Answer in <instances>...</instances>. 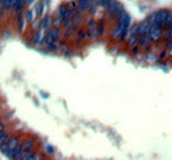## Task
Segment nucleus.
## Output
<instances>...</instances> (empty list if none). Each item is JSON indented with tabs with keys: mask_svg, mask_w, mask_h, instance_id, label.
Wrapping results in <instances>:
<instances>
[{
	"mask_svg": "<svg viewBox=\"0 0 172 160\" xmlns=\"http://www.w3.org/2000/svg\"><path fill=\"white\" fill-rule=\"evenodd\" d=\"M52 21H53V17H45V19H42V22H41V24H40V27L48 30L49 27L52 26Z\"/></svg>",
	"mask_w": 172,
	"mask_h": 160,
	"instance_id": "nucleus-14",
	"label": "nucleus"
},
{
	"mask_svg": "<svg viewBox=\"0 0 172 160\" xmlns=\"http://www.w3.org/2000/svg\"><path fill=\"white\" fill-rule=\"evenodd\" d=\"M8 145L10 147V150H16L18 146H20V141L17 137H10V140L8 141Z\"/></svg>",
	"mask_w": 172,
	"mask_h": 160,
	"instance_id": "nucleus-13",
	"label": "nucleus"
},
{
	"mask_svg": "<svg viewBox=\"0 0 172 160\" xmlns=\"http://www.w3.org/2000/svg\"><path fill=\"white\" fill-rule=\"evenodd\" d=\"M42 151H44L45 154H49V155H52V154H54V147L50 146L49 144H44V145H42Z\"/></svg>",
	"mask_w": 172,
	"mask_h": 160,
	"instance_id": "nucleus-17",
	"label": "nucleus"
},
{
	"mask_svg": "<svg viewBox=\"0 0 172 160\" xmlns=\"http://www.w3.org/2000/svg\"><path fill=\"white\" fill-rule=\"evenodd\" d=\"M45 28H42V27H40V30H39V32L36 33V36H35V44L36 45H42V44H45Z\"/></svg>",
	"mask_w": 172,
	"mask_h": 160,
	"instance_id": "nucleus-7",
	"label": "nucleus"
},
{
	"mask_svg": "<svg viewBox=\"0 0 172 160\" xmlns=\"http://www.w3.org/2000/svg\"><path fill=\"white\" fill-rule=\"evenodd\" d=\"M90 8H91V4L89 3V0H78L77 2V9L80 12V14L85 13L86 10H90Z\"/></svg>",
	"mask_w": 172,
	"mask_h": 160,
	"instance_id": "nucleus-8",
	"label": "nucleus"
},
{
	"mask_svg": "<svg viewBox=\"0 0 172 160\" xmlns=\"http://www.w3.org/2000/svg\"><path fill=\"white\" fill-rule=\"evenodd\" d=\"M59 41V30L58 28H50L46 33L45 37V44L50 45V44H57Z\"/></svg>",
	"mask_w": 172,
	"mask_h": 160,
	"instance_id": "nucleus-1",
	"label": "nucleus"
},
{
	"mask_svg": "<svg viewBox=\"0 0 172 160\" xmlns=\"http://www.w3.org/2000/svg\"><path fill=\"white\" fill-rule=\"evenodd\" d=\"M73 27H76V26H75V22H73V19L71 18V19L66 21V22L63 23V27H62V28H64L66 31H68V30H71V28H73Z\"/></svg>",
	"mask_w": 172,
	"mask_h": 160,
	"instance_id": "nucleus-16",
	"label": "nucleus"
},
{
	"mask_svg": "<svg viewBox=\"0 0 172 160\" xmlns=\"http://www.w3.org/2000/svg\"><path fill=\"white\" fill-rule=\"evenodd\" d=\"M89 24V28H88V37L90 40H96L98 37H99V30H98V24L93 21V19H89L88 22Z\"/></svg>",
	"mask_w": 172,
	"mask_h": 160,
	"instance_id": "nucleus-2",
	"label": "nucleus"
},
{
	"mask_svg": "<svg viewBox=\"0 0 172 160\" xmlns=\"http://www.w3.org/2000/svg\"><path fill=\"white\" fill-rule=\"evenodd\" d=\"M58 14L63 19V22L71 19V12H70L68 7H67V4H62V5H60L59 10H58Z\"/></svg>",
	"mask_w": 172,
	"mask_h": 160,
	"instance_id": "nucleus-5",
	"label": "nucleus"
},
{
	"mask_svg": "<svg viewBox=\"0 0 172 160\" xmlns=\"http://www.w3.org/2000/svg\"><path fill=\"white\" fill-rule=\"evenodd\" d=\"M63 19H62V18H60L59 17V14H57V16H54L53 17V21H52V24H53V27L54 28H62L63 27Z\"/></svg>",
	"mask_w": 172,
	"mask_h": 160,
	"instance_id": "nucleus-10",
	"label": "nucleus"
},
{
	"mask_svg": "<svg viewBox=\"0 0 172 160\" xmlns=\"http://www.w3.org/2000/svg\"><path fill=\"white\" fill-rule=\"evenodd\" d=\"M0 2H4V0H0Z\"/></svg>",
	"mask_w": 172,
	"mask_h": 160,
	"instance_id": "nucleus-27",
	"label": "nucleus"
},
{
	"mask_svg": "<svg viewBox=\"0 0 172 160\" xmlns=\"http://www.w3.org/2000/svg\"><path fill=\"white\" fill-rule=\"evenodd\" d=\"M22 145V149H23V151L24 150H28V149H34L35 147V141L32 140V138H28V140H26L23 144H21Z\"/></svg>",
	"mask_w": 172,
	"mask_h": 160,
	"instance_id": "nucleus-12",
	"label": "nucleus"
},
{
	"mask_svg": "<svg viewBox=\"0 0 172 160\" xmlns=\"http://www.w3.org/2000/svg\"><path fill=\"white\" fill-rule=\"evenodd\" d=\"M162 32H163V28L156 27V26H150L149 33H150L152 42H158L159 40H161L162 39Z\"/></svg>",
	"mask_w": 172,
	"mask_h": 160,
	"instance_id": "nucleus-4",
	"label": "nucleus"
},
{
	"mask_svg": "<svg viewBox=\"0 0 172 160\" xmlns=\"http://www.w3.org/2000/svg\"><path fill=\"white\" fill-rule=\"evenodd\" d=\"M86 36H88V32H85V31H82V30H80L78 32H77V42H82L86 39Z\"/></svg>",
	"mask_w": 172,
	"mask_h": 160,
	"instance_id": "nucleus-19",
	"label": "nucleus"
},
{
	"mask_svg": "<svg viewBox=\"0 0 172 160\" xmlns=\"http://www.w3.org/2000/svg\"><path fill=\"white\" fill-rule=\"evenodd\" d=\"M46 8V4H45V2H42V3H40L39 5H38V9H39V16L40 17H42L44 16V9Z\"/></svg>",
	"mask_w": 172,
	"mask_h": 160,
	"instance_id": "nucleus-21",
	"label": "nucleus"
},
{
	"mask_svg": "<svg viewBox=\"0 0 172 160\" xmlns=\"http://www.w3.org/2000/svg\"><path fill=\"white\" fill-rule=\"evenodd\" d=\"M148 23L150 26H156V27H159V23H158V17H157V13H152L149 17H148Z\"/></svg>",
	"mask_w": 172,
	"mask_h": 160,
	"instance_id": "nucleus-11",
	"label": "nucleus"
},
{
	"mask_svg": "<svg viewBox=\"0 0 172 160\" xmlns=\"http://www.w3.org/2000/svg\"><path fill=\"white\" fill-rule=\"evenodd\" d=\"M150 30V24L148 23V21H143L141 23L138 24V31H136V35L139 36V37H141L143 35L148 33Z\"/></svg>",
	"mask_w": 172,
	"mask_h": 160,
	"instance_id": "nucleus-6",
	"label": "nucleus"
},
{
	"mask_svg": "<svg viewBox=\"0 0 172 160\" xmlns=\"http://www.w3.org/2000/svg\"><path fill=\"white\" fill-rule=\"evenodd\" d=\"M24 23H26L24 14L23 13H20V16H18V28H20V31H23L24 30Z\"/></svg>",
	"mask_w": 172,
	"mask_h": 160,
	"instance_id": "nucleus-15",
	"label": "nucleus"
},
{
	"mask_svg": "<svg viewBox=\"0 0 172 160\" xmlns=\"http://www.w3.org/2000/svg\"><path fill=\"white\" fill-rule=\"evenodd\" d=\"M0 149H2V151L4 152V154H9V151H10V147H9V145H8V142L7 144H3V145H0Z\"/></svg>",
	"mask_w": 172,
	"mask_h": 160,
	"instance_id": "nucleus-22",
	"label": "nucleus"
},
{
	"mask_svg": "<svg viewBox=\"0 0 172 160\" xmlns=\"http://www.w3.org/2000/svg\"><path fill=\"white\" fill-rule=\"evenodd\" d=\"M4 9H5V4L4 2H0V16L4 13Z\"/></svg>",
	"mask_w": 172,
	"mask_h": 160,
	"instance_id": "nucleus-25",
	"label": "nucleus"
},
{
	"mask_svg": "<svg viewBox=\"0 0 172 160\" xmlns=\"http://www.w3.org/2000/svg\"><path fill=\"white\" fill-rule=\"evenodd\" d=\"M9 140H10V134L9 133H2L0 134V145L7 144Z\"/></svg>",
	"mask_w": 172,
	"mask_h": 160,
	"instance_id": "nucleus-20",
	"label": "nucleus"
},
{
	"mask_svg": "<svg viewBox=\"0 0 172 160\" xmlns=\"http://www.w3.org/2000/svg\"><path fill=\"white\" fill-rule=\"evenodd\" d=\"M26 160H41V156L39 155V154H38V152H34V154H32V155H31V156H30V158H27Z\"/></svg>",
	"mask_w": 172,
	"mask_h": 160,
	"instance_id": "nucleus-23",
	"label": "nucleus"
},
{
	"mask_svg": "<svg viewBox=\"0 0 172 160\" xmlns=\"http://www.w3.org/2000/svg\"><path fill=\"white\" fill-rule=\"evenodd\" d=\"M2 133H4V126L0 123V134H2Z\"/></svg>",
	"mask_w": 172,
	"mask_h": 160,
	"instance_id": "nucleus-26",
	"label": "nucleus"
},
{
	"mask_svg": "<svg viewBox=\"0 0 172 160\" xmlns=\"http://www.w3.org/2000/svg\"><path fill=\"white\" fill-rule=\"evenodd\" d=\"M146 61H148V63H156V61H159V57L150 53V54L146 55Z\"/></svg>",
	"mask_w": 172,
	"mask_h": 160,
	"instance_id": "nucleus-18",
	"label": "nucleus"
},
{
	"mask_svg": "<svg viewBox=\"0 0 172 160\" xmlns=\"http://www.w3.org/2000/svg\"><path fill=\"white\" fill-rule=\"evenodd\" d=\"M157 13V17H158V23H159V27L161 28H164L166 24H167V19H168V16L171 12L170 10H166V9H161L156 12Z\"/></svg>",
	"mask_w": 172,
	"mask_h": 160,
	"instance_id": "nucleus-3",
	"label": "nucleus"
},
{
	"mask_svg": "<svg viewBox=\"0 0 172 160\" xmlns=\"http://www.w3.org/2000/svg\"><path fill=\"white\" fill-rule=\"evenodd\" d=\"M139 49H140V46H139V45H136V46H134V47H131V54H134V55H136V54L139 53Z\"/></svg>",
	"mask_w": 172,
	"mask_h": 160,
	"instance_id": "nucleus-24",
	"label": "nucleus"
},
{
	"mask_svg": "<svg viewBox=\"0 0 172 160\" xmlns=\"http://www.w3.org/2000/svg\"><path fill=\"white\" fill-rule=\"evenodd\" d=\"M150 44H152V39H150V33L149 32L143 35L141 37H139V46L140 47H145L146 49Z\"/></svg>",
	"mask_w": 172,
	"mask_h": 160,
	"instance_id": "nucleus-9",
	"label": "nucleus"
}]
</instances>
